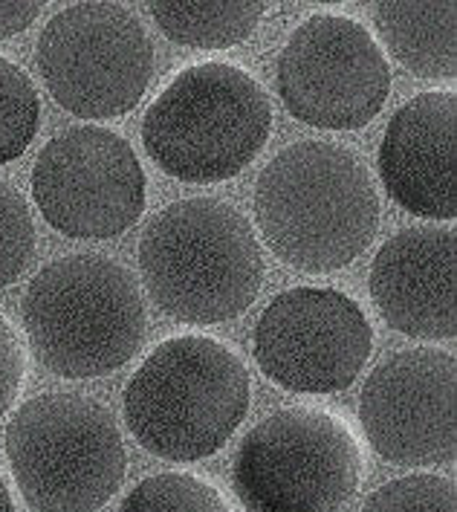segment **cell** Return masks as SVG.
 <instances>
[{
	"mask_svg": "<svg viewBox=\"0 0 457 512\" xmlns=\"http://www.w3.org/2000/svg\"><path fill=\"white\" fill-rule=\"evenodd\" d=\"M255 217L267 246L301 272L353 264L379 229V194L359 154L307 139L272 157L258 177Z\"/></svg>",
	"mask_w": 457,
	"mask_h": 512,
	"instance_id": "6da1fadb",
	"label": "cell"
},
{
	"mask_svg": "<svg viewBox=\"0 0 457 512\" xmlns=\"http://www.w3.org/2000/svg\"><path fill=\"white\" fill-rule=\"evenodd\" d=\"M139 270L165 316L189 324L229 322L258 296L264 252L235 206L191 197L151 217L139 241Z\"/></svg>",
	"mask_w": 457,
	"mask_h": 512,
	"instance_id": "7a4b0ae2",
	"label": "cell"
},
{
	"mask_svg": "<svg viewBox=\"0 0 457 512\" xmlns=\"http://www.w3.org/2000/svg\"><path fill=\"white\" fill-rule=\"evenodd\" d=\"M24 324L38 362L64 379L108 377L145 339V298L136 275L105 255H67L27 287Z\"/></svg>",
	"mask_w": 457,
	"mask_h": 512,
	"instance_id": "3957f363",
	"label": "cell"
},
{
	"mask_svg": "<svg viewBox=\"0 0 457 512\" xmlns=\"http://www.w3.org/2000/svg\"><path fill=\"white\" fill-rule=\"evenodd\" d=\"M249 411L241 356L212 336L157 345L125 388V420L139 446L162 460H203L223 449Z\"/></svg>",
	"mask_w": 457,
	"mask_h": 512,
	"instance_id": "277c9868",
	"label": "cell"
},
{
	"mask_svg": "<svg viewBox=\"0 0 457 512\" xmlns=\"http://www.w3.org/2000/svg\"><path fill=\"white\" fill-rule=\"evenodd\" d=\"M272 128L264 87L226 61L186 67L142 119L148 157L183 183H223L261 154Z\"/></svg>",
	"mask_w": 457,
	"mask_h": 512,
	"instance_id": "5b68a950",
	"label": "cell"
},
{
	"mask_svg": "<svg viewBox=\"0 0 457 512\" xmlns=\"http://www.w3.org/2000/svg\"><path fill=\"white\" fill-rule=\"evenodd\" d=\"M6 458L35 512H96L125 481V443L108 408L79 394H44L15 411Z\"/></svg>",
	"mask_w": 457,
	"mask_h": 512,
	"instance_id": "8992f818",
	"label": "cell"
},
{
	"mask_svg": "<svg viewBox=\"0 0 457 512\" xmlns=\"http://www.w3.org/2000/svg\"><path fill=\"white\" fill-rule=\"evenodd\" d=\"M362 481V449L324 408H284L243 437L232 484L246 512H339Z\"/></svg>",
	"mask_w": 457,
	"mask_h": 512,
	"instance_id": "52a82bcc",
	"label": "cell"
},
{
	"mask_svg": "<svg viewBox=\"0 0 457 512\" xmlns=\"http://www.w3.org/2000/svg\"><path fill=\"white\" fill-rule=\"evenodd\" d=\"M35 67L67 113L113 119L145 96L154 76V44L128 6L76 3L44 27Z\"/></svg>",
	"mask_w": 457,
	"mask_h": 512,
	"instance_id": "ba28073f",
	"label": "cell"
},
{
	"mask_svg": "<svg viewBox=\"0 0 457 512\" xmlns=\"http://www.w3.org/2000/svg\"><path fill=\"white\" fill-rule=\"evenodd\" d=\"M32 197L55 232L105 241L145 212L142 162L119 134L81 125L53 136L32 168Z\"/></svg>",
	"mask_w": 457,
	"mask_h": 512,
	"instance_id": "9c48e42d",
	"label": "cell"
},
{
	"mask_svg": "<svg viewBox=\"0 0 457 512\" xmlns=\"http://www.w3.org/2000/svg\"><path fill=\"white\" fill-rule=\"evenodd\" d=\"M278 93L298 122L324 131H356L391 93V67L359 21L310 15L278 58Z\"/></svg>",
	"mask_w": 457,
	"mask_h": 512,
	"instance_id": "30bf717a",
	"label": "cell"
},
{
	"mask_svg": "<svg viewBox=\"0 0 457 512\" xmlns=\"http://www.w3.org/2000/svg\"><path fill=\"white\" fill-rule=\"evenodd\" d=\"M374 348L365 310L339 290L293 287L272 298L255 327L264 377L298 394L345 391Z\"/></svg>",
	"mask_w": 457,
	"mask_h": 512,
	"instance_id": "8fae6325",
	"label": "cell"
},
{
	"mask_svg": "<svg viewBox=\"0 0 457 512\" xmlns=\"http://www.w3.org/2000/svg\"><path fill=\"white\" fill-rule=\"evenodd\" d=\"M455 353L417 348L385 359L359 397V423L379 455L400 466H440L457 452Z\"/></svg>",
	"mask_w": 457,
	"mask_h": 512,
	"instance_id": "7c38bea8",
	"label": "cell"
},
{
	"mask_svg": "<svg viewBox=\"0 0 457 512\" xmlns=\"http://www.w3.org/2000/svg\"><path fill=\"white\" fill-rule=\"evenodd\" d=\"M457 232L443 226L403 229L371 267V296L382 319L411 339L457 336Z\"/></svg>",
	"mask_w": 457,
	"mask_h": 512,
	"instance_id": "4fadbf2b",
	"label": "cell"
},
{
	"mask_svg": "<svg viewBox=\"0 0 457 512\" xmlns=\"http://www.w3.org/2000/svg\"><path fill=\"white\" fill-rule=\"evenodd\" d=\"M382 186L405 212L429 220L457 217V96H414L388 122L379 145Z\"/></svg>",
	"mask_w": 457,
	"mask_h": 512,
	"instance_id": "5bb4252c",
	"label": "cell"
},
{
	"mask_svg": "<svg viewBox=\"0 0 457 512\" xmlns=\"http://www.w3.org/2000/svg\"><path fill=\"white\" fill-rule=\"evenodd\" d=\"M374 24L394 58L420 79L457 76V3H377Z\"/></svg>",
	"mask_w": 457,
	"mask_h": 512,
	"instance_id": "9a60e30c",
	"label": "cell"
},
{
	"mask_svg": "<svg viewBox=\"0 0 457 512\" xmlns=\"http://www.w3.org/2000/svg\"><path fill=\"white\" fill-rule=\"evenodd\" d=\"M267 3L255 0H157L151 18L165 38L189 50H226L246 41Z\"/></svg>",
	"mask_w": 457,
	"mask_h": 512,
	"instance_id": "2e32d148",
	"label": "cell"
},
{
	"mask_svg": "<svg viewBox=\"0 0 457 512\" xmlns=\"http://www.w3.org/2000/svg\"><path fill=\"white\" fill-rule=\"evenodd\" d=\"M41 125V102L27 73L0 55V165L18 160Z\"/></svg>",
	"mask_w": 457,
	"mask_h": 512,
	"instance_id": "e0dca14e",
	"label": "cell"
},
{
	"mask_svg": "<svg viewBox=\"0 0 457 512\" xmlns=\"http://www.w3.org/2000/svg\"><path fill=\"white\" fill-rule=\"evenodd\" d=\"M119 512H232L226 498L203 478L165 472L136 484Z\"/></svg>",
	"mask_w": 457,
	"mask_h": 512,
	"instance_id": "ac0fdd59",
	"label": "cell"
},
{
	"mask_svg": "<svg viewBox=\"0 0 457 512\" xmlns=\"http://www.w3.org/2000/svg\"><path fill=\"white\" fill-rule=\"evenodd\" d=\"M35 258V223L27 200L0 180V290L15 284Z\"/></svg>",
	"mask_w": 457,
	"mask_h": 512,
	"instance_id": "d6986e66",
	"label": "cell"
},
{
	"mask_svg": "<svg viewBox=\"0 0 457 512\" xmlns=\"http://www.w3.org/2000/svg\"><path fill=\"white\" fill-rule=\"evenodd\" d=\"M362 512H457V492L440 475H405L377 489Z\"/></svg>",
	"mask_w": 457,
	"mask_h": 512,
	"instance_id": "ffe728a7",
	"label": "cell"
},
{
	"mask_svg": "<svg viewBox=\"0 0 457 512\" xmlns=\"http://www.w3.org/2000/svg\"><path fill=\"white\" fill-rule=\"evenodd\" d=\"M24 371H27L24 345L15 327L0 316V414L15 403L24 382Z\"/></svg>",
	"mask_w": 457,
	"mask_h": 512,
	"instance_id": "44dd1931",
	"label": "cell"
},
{
	"mask_svg": "<svg viewBox=\"0 0 457 512\" xmlns=\"http://www.w3.org/2000/svg\"><path fill=\"white\" fill-rule=\"evenodd\" d=\"M38 15H41V3H24V0L0 3V41L24 32Z\"/></svg>",
	"mask_w": 457,
	"mask_h": 512,
	"instance_id": "7402d4cb",
	"label": "cell"
},
{
	"mask_svg": "<svg viewBox=\"0 0 457 512\" xmlns=\"http://www.w3.org/2000/svg\"><path fill=\"white\" fill-rule=\"evenodd\" d=\"M0 512H15V501H12V492L3 481V475H0Z\"/></svg>",
	"mask_w": 457,
	"mask_h": 512,
	"instance_id": "603a6c76",
	"label": "cell"
}]
</instances>
